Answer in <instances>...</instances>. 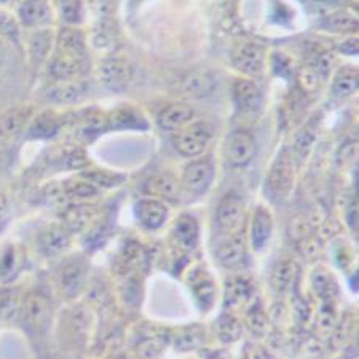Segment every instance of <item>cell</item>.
Instances as JSON below:
<instances>
[{"label": "cell", "instance_id": "cell-19", "mask_svg": "<svg viewBox=\"0 0 359 359\" xmlns=\"http://www.w3.org/2000/svg\"><path fill=\"white\" fill-rule=\"evenodd\" d=\"M71 231L62 224H51L40 230L39 233V246L48 256H60L66 252L71 246Z\"/></svg>", "mask_w": 359, "mask_h": 359}, {"label": "cell", "instance_id": "cell-35", "mask_svg": "<svg viewBox=\"0 0 359 359\" xmlns=\"http://www.w3.org/2000/svg\"><path fill=\"white\" fill-rule=\"evenodd\" d=\"M80 176L85 177L93 185H96L100 190L117 189L126 181V175H121V172L117 171L102 170V168H86Z\"/></svg>", "mask_w": 359, "mask_h": 359}, {"label": "cell", "instance_id": "cell-30", "mask_svg": "<svg viewBox=\"0 0 359 359\" xmlns=\"http://www.w3.org/2000/svg\"><path fill=\"white\" fill-rule=\"evenodd\" d=\"M147 254L137 241H128L121 246L120 256H118V269L123 270L125 275L131 276L139 270L146 269Z\"/></svg>", "mask_w": 359, "mask_h": 359}, {"label": "cell", "instance_id": "cell-15", "mask_svg": "<svg viewBox=\"0 0 359 359\" xmlns=\"http://www.w3.org/2000/svg\"><path fill=\"white\" fill-rule=\"evenodd\" d=\"M144 194L163 203H175L181 196L179 179L171 172H157L144 182Z\"/></svg>", "mask_w": 359, "mask_h": 359}, {"label": "cell", "instance_id": "cell-52", "mask_svg": "<svg viewBox=\"0 0 359 359\" xmlns=\"http://www.w3.org/2000/svg\"><path fill=\"white\" fill-rule=\"evenodd\" d=\"M118 359H141V358L136 356L135 353H133V355H121Z\"/></svg>", "mask_w": 359, "mask_h": 359}, {"label": "cell", "instance_id": "cell-22", "mask_svg": "<svg viewBox=\"0 0 359 359\" xmlns=\"http://www.w3.org/2000/svg\"><path fill=\"white\" fill-rule=\"evenodd\" d=\"M273 235V216L269 208L257 206L251 221V246L254 251H262Z\"/></svg>", "mask_w": 359, "mask_h": 359}, {"label": "cell", "instance_id": "cell-9", "mask_svg": "<svg viewBox=\"0 0 359 359\" xmlns=\"http://www.w3.org/2000/svg\"><path fill=\"white\" fill-rule=\"evenodd\" d=\"M256 155V139L246 130H235L225 142V160L235 168H245Z\"/></svg>", "mask_w": 359, "mask_h": 359}, {"label": "cell", "instance_id": "cell-45", "mask_svg": "<svg viewBox=\"0 0 359 359\" xmlns=\"http://www.w3.org/2000/svg\"><path fill=\"white\" fill-rule=\"evenodd\" d=\"M311 235V227L309 219L305 217H294L291 222H289V236L295 241H302L305 238H309Z\"/></svg>", "mask_w": 359, "mask_h": 359}, {"label": "cell", "instance_id": "cell-3", "mask_svg": "<svg viewBox=\"0 0 359 359\" xmlns=\"http://www.w3.org/2000/svg\"><path fill=\"white\" fill-rule=\"evenodd\" d=\"M216 177V166L210 157L194 158L185 165L182 177L179 181L182 195L190 200H196L205 195Z\"/></svg>", "mask_w": 359, "mask_h": 359}, {"label": "cell", "instance_id": "cell-21", "mask_svg": "<svg viewBox=\"0 0 359 359\" xmlns=\"http://www.w3.org/2000/svg\"><path fill=\"white\" fill-rule=\"evenodd\" d=\"M194 109L187 102H171L158 112L157 121L161 130L175 133L194 121Z\"/></svg>", "mask_w": 359, "mask_h": 359}, {"label": "cell", "instance_id": "cell-29", "mask_svg": "<svg viewBox=\"0 0 359 359\" xmlns=\"http://www.w3.org/2000/svg\"><path fill=\"white\" fill-rule=\"evenodd\" d=\"M18 15L26 26L40 27L51 20V11L46 0H20Z\"/></svg>", "mask_w": 359, "mask_h": 359}, {"label": "cell", "instance_id": "cell-33", "mask_svg": "<svg viewBox=\"0 0 359 359\" xmlns=\"http://www.w3.org/2000/svg\"><path fill=\"white\" fill-rule=\"evenodd\" d=\"M61 185H62V190H65L66 198H71L79 203H85L88 200L96 198V196L101 194V190L97 189L96 185H93L82 176L67 179V181H65Z\"/></svg>", "mask_w": 359, "mask_h": 359}, {"label": "cell", "instance_id": "cell-36", "mask_svg": "<svg viewBox=\"0 0 359 359\" xmlns=\"http://www.w3.org/2000/svg\"><path fill=\"white\" fill-rule=\"evenodd\" d=\"M243 332V326L238 318L230 311H224L219 315L216 321V334L222 344H235L240 340Z\"/></svg>", "mask_w": 359, "mask_h": 359}, {"label": "cell", "instance_id": "cell-37", "mask_svg": "<svg viewBox=\"0 0 359 359\" xmlns=\"http://www.w3.org/2000/svg\"><path fill=\"white\" fill-rule=\"evenodd\" d=\"M339 310L335 299L321 300L320 309L316 315V327L321 334H332V331L339 323Z\"/></svg>", "mask_w": 359, "mask_h": 359}, {"label": "cell", "instance_id": "cell-53", "mask_svg": "<svg viewBox=\"0 0 359 359\" xmlns=\"http://www.w3.org/2000/svg\"><path fill=\"white\" fill-rule=\"evenodd\" d=\"M4 55V48H2V43H0V57H2Z\"/></svg>", "mask_w": 359, "mask_h": 359}, {"label": "cell", "instance_id": "cell-16", "mask_svg": "<svg viewBox=\"0 0 359 359\" xmlns=\"http://www.w3.org/2000/svg\"><path fill=\"white\" fill-rule=\"evenodd\" d=\"M88 265L83 259H71L62 265L60 271V287L66 297H75L86 285Z\"/></svg>", "mask_w": 359, "mask_h": 359}, {"label": "cell", "instance_id": "cell-32", "mask_svg": "<svg viewBox=\"0 0 359 359\" xmlns=\"http://www.w3.org/2000/svg\"><path fill=\"white\" fill-rule=\"evenodd\" d=\"M310 285L320 300H331L339 295V285L334 275L324 267H316L310 275Z\"/></svg>", "mask_w": 359, "mask_h": 359}, {"label": "cell", "instance_id": "cell-20", "mask_svg": "<svg viewBox=\"0 0 359 359\" xmlns=\"http://www.w3.org/2000/svg\"><path fill=\"white\" fill-rule=\"evenodd\" d=\"M97 210L90 203H75L69 205L62 212V225L71 233H82L90 225L96 221Z\"/></svg>", "mask_w": 359, "mask_h": 359}, {"label": "cell", "instance_id": "cell-25", "mask_svg": "<svg viewBox=\"0 0 359 359\" xmlns=\"http://www.w3.org/2000/svg\"><path fill=\"white\" fill-rule=\"evenodd\" d=\"M62 126V118L53 111H43L29 120L27 137L29 139H50L60 133Z\"/></svg>", "mask_w": 359, "mask_h": 359}, {"label": "cell", "instance_id": "cell-27", "mask_svg": "<svg viewBox=\"0 0 359 359\" xmlns=\"http://www.w3.org/2000/svg\"><path fill=\"white\" fill-rule=\"evenodd\" d=\"M206 329L200 324L179 327L175 334H170V344L175 345L177 351H195L205 345Z\"/></svg>", "mask_w": 359, "mask_h": 359}, {"label": "cell", "instance_id": "cell-34", "mask_svg": "<svg viewBox=\"0 0 359 359\" xmlns=\"http://www.w3.org/2000/svg\"><path fill=\"white\" fill-rule=\"evenodd\" d=\"M332 95L335 97H348L358 91V71L355 67H341L334 75L332 80Z\"/></svg>", "mask_w": 359, "mask_h": 359}, {"label": "cell", "instance_id": "cell-7", "mask_svg": "<svg viewBox=\"0 0 359 359\" xmlns=\"http://www.w3.org/2000/svg\"><path fill=\"white\" fill-rule=\"evenodd\" d=\"M187 285L200 310L205 311V313L211 311L217 299V287L210 270L205 265H196V267L189 271Z\"/></svg>", "mask_w": 359, "mask_h": 359}, {"label": "cell", "instance_id": "cell-10", "mask_svg": "<svg viewBox=\"0 0 359 359\" xmlns=\"http://www.w3.org/2000/svg\"><path fill=\"white\" fill-rule=\"evenodd\" d=\"M88 69L86 53H74V51L57 50L50 62V74L57 80H75L82 79Z\"/></svg>", "mask_w": 359, "mask_h": 359}, {"label": "cell", "instance_id": "cell-14", "mask_svg": "<svg viewBox=\"0 0 359 359\" xmlns=\"http://www.w3.org/2000/svg\"><path fill=\"white\" fill-rule=\"evenodd\" d=\"M100 77L104 86L112 91H123L131 82V66L123 57L111 56L106 57L100 66Z\"/></svg>", "mask_w": 359, "mask_h": 359}, {"label": "cell", "instance_id": "cell-12", "mask_svg": "<svg viewBox=\"0 0 359 359\" xmlns=\"http://www.w3.org/2000/svg\"><path fill=\"white\" fill-rule=\"evenodd\" d=\"M135 214L139 225L147 231H157L168 222L170 219V208L166 203L157 198L139 200L135 206Z\"/></svg>", "mask_w": 359, "mask_h": 359}, {"label": "cell", "instance_id": "cell-40", "mask_svg": "<svg viewBox=\"0 0 359 359\" xmlns=\"http://www.w3.org/2000/svg\"><path fill=\"white\" fill-rule=\"evenodd\" d=\"M316 136H318L316 128L311 123L306 125L304 130H300L294 141V149H292L294 157H300V158L309 157V154L311 152V149H313L316 142Z\"/></svg>", "mask_w": 359, "mask_h": 359}, {"label": "cell", "instance_id": "cell-28", "mask_svg": "<svg viewBox=\"0 0 359 359\" xmlns=\"http://www.w3.org/2000/svg\"><path fill=\"white\" fill-rule=\"evenodd\" d=\"M107 126L111 130H146L147 121L135 107H118L107 114Z\"/></svg>", "mask_w": 359, "mask_h": 359}, {"label": "cell", "instance_id": "cell-42", "mask_svg": "<svg viewBox=\"0 0 359 359\" xmlns=\"http://www.w3.org/2000/svg\"><path fill=\"white\" fill-rule=\"evenodd\" d=\"M355 327H356L355 316L345 315L341 320H339L337 326H335V329L331 334L332 344L337 346H341L344 344H346V341H348V339L353 335V332H355Z\"/></svg>", "mask_w": 359, "mask_h": 359}, {"label": "cell", "instance_id": "cell-48", "mask_svg": "<svg viewBox=\"0 0 359 359\" xmlns=\"http://www.w3.org/2000/svg\"><path fill=\"white\" fill-rule=\"evenodd\" d=\"M61 11L67 22L75 25L82 20V4L80 0H61Z\"/></svg>", "mask_w": 359, "mask_h": 359}, {"label": "cell", "instance_id": "cell-41", "mask_svg": "<svg viewBox=\"0 0 359 359\" xmlns=\"http://www.w3.org/2000/svg\"><path fill=\"white\" fill-rule=\"evenodd\" d=\"M324 29L331 32H351L358 27V20L351 13H344V11H339V13L329 15L326 20L323 21Z\"/></svg>", "mask_w": 359, "mask_h": 359}, {"label": "cell", "instance_id": "cell-4", "mask_svg": "<svg viewBox=\"0 0 359 359\" xmlns=\"http://www.w3.org/2000/svg\"><path fill=\"white\" fill-rule=\"evenodd\" d=\"M32 118L31 107H13L0 115V161L15 146L16 141L26 131L29 120Z\"/></svg>", "mask_w": 359, "mask_h": 359}, {"label": "cell", "instance_id": "cell-26", "mask_svg": "<svg viewBox=\"0 0 359 359\" xmlns=\"http://www.w3.org/2000/svg\"><path fill=\"white\" fill-rule=\"evenodd\" d=\"M233 101L241 112H254L262 102V93L252 80L238 79L233 83Z\"/></svg>", "mask_w": 359, "mask_h": 359}, {"label": "cell", "instance_id": "cell-2", "mask_svg": "<svg viewBox=\"0 0 359 359\" xmlns=\"http://www.w3.org/2000/svg\"><path fill=\"white\" fill-rule=\"evenodd\" d=\"M295 176H297V168H295L292 150L283 147L271 161L267 176V185L271 195L276 196L278 200L287 198L294 190Z\"/></svg>", "mask_w": 359, "mask_h": 359}, {"label": "cell", "instance_id": "cell-38", "mask_svg": "<svg viewBox=\"0 0 359 359\" xmlns=\"http://www.w3.org/2000/svg\"><path fill=\"white\" fill-rule=\"evenodd\" d=\"M57 50L86 53V42L83 32L77 27H65L57 34Z\"/></svg>", "mask_w": 359, "mask_h": 359}, {"label": "cell", "instance_id": "cell-31", "mask_svg": "<svg viewBox=\"0 0 359 359\" xmlns=\"http://www.w3.org/2000/svg\"><path fill=\"white\" fill-rule=\"evenodd\" d=\"M86 95V83L82 79L62 80L48 91V97L57 104H75Z\"/></svg>", "mask_w": 359, "mask_h": 359}, {"label": "cell", "instance_id": "cell-51", "mask_svg": "<svg viewBox=\"0 0 359 359\" xmlns=\"http://www.w3.org/2000/svg\"><path fill=\"white\" fill-rule=\"evenodd\" d=\"M5 210H7V201H5V198L2 195H0V217L4 216V212H5Z\"/></svg>", "mask_w": 359, "mask_h": 359}, {"label": "cell", "instance_id": "cell-47", "mask_svg": "<svg viewBox=\"0 0 359 359\" xmlns=\"http://www.w3.org/2000/svg\"><path fill=\"white\" fill-rule=\"evenodd\" d=\"M297 248H299V252L302 254L304 257L315 259V257L320 256L321 251H323V243H321V240H318L316 236L310 235L309 238L299 241Z\"/></svg>", "mask_w": 359, "mask_h": 359}, {"label": "cell", "instance_id": "cell-5", "mask_svg": "<svg viewBox=\"0 0 359 359\" xmlns=\"http://www.w3.org/2000/svg\"><path fill=\"white\" fill-rule=\"evenodd\" d=\"M246 203L238 194L230 192L219 201L216 211V229L219 235H231L243 229Z\"/></svg>", "mask_w": 359, "mask_h": 359}, {"label": "cell", "instance_id": "cell-39", "mask_svg": "<svg viewBox=\"0 0 359 359\" xmlns=\"http://www.w3.org/2000/svg\"><path fill=\"white\" fill-rule=\"evenodd\" d=\"M269 321H270L269 316L265 313V310L262 309L260 302H254L252 300V302L246 306V323L254 334L257 335L265 334Z\"/></svg>", "mask_w": 359, "mask_h": 359}, {"label": "cell", "instance_id": "cell-18", "mask_svg": "<svg viewBox=\"0 0 359 359\" xmlns=\"http://www.w3.org/2000/svg\"><path fill=\"white\" fill-rule=\"evenodd\" d=\"M300 276L299 264L292 259H283L278 262L270 275V286L278 295L291 294L297 286Z\"/></svg>", "mask_w": 359, "mask_h": 359}, {"label": "cell", "instance_id": "cell-11", "mask_svg": "<svg viewBox=\"0 0 359 359\" xmlns=\"http://www.w3.org/2000/svg\"><path fill=\"white\" fill-rule=\"evenodd\" d=\"M254 283L251 278L245 275H235L230 276L225 281L224 287V306L225 311H233L240 309H246V306L254 300Z\"/></svg>", "mask_w": 359, "mask_h": 359}, {"label": "cell", "instance_id": "cell-44", "mask_svg": "<svg viewBox=\"0 0 359 359\" xmlns=\"http://www.w3.org/2000/svg\"><path fill=\"white\" fill-rule=\"evenodd\" d=\"M51 46V34L48 31H37L31 37V55L37 61H43L48 56Z\"/></svg>", "mask_w": 359, "mask_h": 359}, {"label": "cell", "instance_id": "cell-6", "mask_svg": "<svg viewBox=\"0 0 359 359\" xmlns=\"http://www.w3.org/2000/svg\"><path fill=\"white\" fill-rule=\"evenodd\" d=\"M231 65L246 77H257L265 67V48L252 40H243L231 50Z\"/></svg>", "mask_w": 359, "mask_h": 359}, {"label": "cell", "instance_id": "cell-43", "mask_svg": "<svg viewBox=\"0 0 359 359\" xmlns=\"http://www.w3.org/2000/svg\"><path fill=\"white\" fill-rule=\"evenodd\" d=\"M60 165L65 168V170H86L90 165L88 158L85 157V152L82 149H67L65 154L61 155Z\"/></svg>", "mask_w": 359, "mask_h": 359}, {"label": "cell", "instance_id": "cell-49", "mask_svg": "<svg viewBox=\"0 0 359 359\" xmlns=\"http://www.w3.org/2000/svg\"><path fill=\"white\" fill-rule=\"evenodd\" d=\"M90 299L97 305H106L111 300V294H109L107 286L101 281H93L90 289Z\"/></svg>", "mask_w": 359, "mask_h": 359}, {"label": "cell", "instance_id": "cell-24", "mask_svg": "<svg viewBox=\"0 0 359 359\" xmlns=\"http://www.w3.org/2000/svg\"><path fill=\"white\" fill-rule=\"evenodd\" d=\"M50 304L43 295H29L22 306V316L27 327H31L34 332H42L50 320Z\"/></svg>", "mask_w": 359, "mask_h": 359}, {"label": "cell", "instance_id": "cell-50", "mask_svg": "<svg viewBox=\"0 0 359 359\" xmlns=\"http://www.w3.org/2000/svg\"><path fill=\"white\" fill-rule=\"evenodd\" d=\"M339 48H340L341 53H345V55H351V56L358 55V39L351 37L348 40H345V42L341 43Z\"/></svg>", "mask_w": 359, "mask_h": 359}, {"label": "cell", "instance_id": "cell-1", "mask_svg": "<svg viewBox=\"0 0 359 359\" xmlns=\"http://www.w3.org/2000/svg\"><path fill=\"white\" fill-rule=\"evenodd\" d=\"M212 128L206 121H190L184 128L172 133V146L185 158H198L212 141Z\"/></svg>", "mask_w": 359, "mask_h": 359}, {"label": "cell", "instance_id": "cell-23", "mask_svg": "<svg viewBox=\"0 0 359 359\" xmlns=\"http://www.w3.org/2000/svg\"><path fill=\"white\" fill-rule=\"evenodd\" d=\"M214 88H216V79L208 69H196V71L190 72L181 83V91L192 100L208 97L212 95Z\"/></svg>", "mask_w": 359, "mask_h": 359}, {"label": "cell", "instance_id": "cell-17", "mask_svg": "<svg viewBox=\"0 0 359 359\" xmlns=\"http://www.w3.org/2000/svg\"><path fill=\"white\" fill-rule=\"evenodd\" d=\"M170 344V334L157 327H149L136 335L135 355L141 359H158L166 345Z\"/></svg>", "mask_w": 359, "mask_h": 359}, {"label": "cell", "instance_id": "cell-13", "mask_svg": "<svg viewBox=\"0 0 359 359\" xmlns=\"http://www.w3.org/2000/svg\"><path fill=\"white\" fill-rule=\"evenodd\" d=\"M171 240L179 251H195L200 243V224L194 214L184 212L176 219L171 230Z\"/></svg>", "mask_w": 359, "mask_h": 359}, {"label": "cell", "instance_id": "cell-8", "mask_svg": "<svg viewBox=\"0 0 359 359\" xmlns=\"http://www.w3.org/2000/svg\"><path fill=\"white\" fill-rule=\"evenodd\" d=\"M214 256H216L217 264L227 270H238L245 267L248 252L243 230L236 231V233L221 236V241L217 243Z\"/></svg>", "mask_w": 359, "mask_h": 359}, {"label": "cell", "instance_id": "cell-46", "mask_svg": "<svg viewBox=\"0 0 359 359\" xmlns=\"http://www.w3.org/2000/svg\"><path fill=\"white\" fill-rule=\"evenodd\" d=\"M299 82L302 85V88L306 91H315L320 83L323 82V79L320 77V74L316 72L315 66H306L302 71L299 72Z\"/></svg>", "mask_w": 359, "mask_h": 359}]
</instances>
